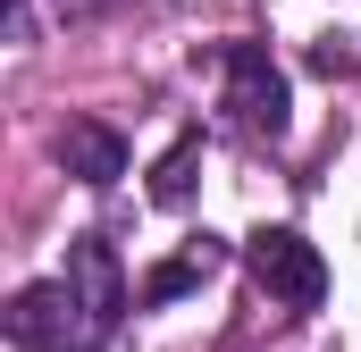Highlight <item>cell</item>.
<instances>
[{"label": "cell", "mask_w": 361, "mask_h": 352, "mask_svg": "<svg viewBox=\"0 0 361 352\" xmlns=\"http://www.w3.org/2000/svg\"><path fill=\"white\" fill-rule=\"evenodd\" d=\"M8 344L17 352H101L109 336L92 327L85 294L59 277V285H25V294L8 302Z\"/></svg>", "instance_id": "1"}, {"label": "cell", "mask_w": 361, "mask_h": 352, "mask_svg": "<svg viewBox=\"0 0 361 352\" xmlns=\"http://www.w3.org/2000/svg\"><path fill=\"white\" fill-rule=\"evenodd\" d=\"M252 285L269 302H286V310H319L328 302V260L294 227H269V235H252Z\"/></svg>", "instance_id": "2"}, {"label": "cell", "mask_w": 361, "mask_h": 352, "mask_svg": "<svg viewBox=\"0 0 361 352\" xmlns=\"http://www.w3.org/2000/svg\"><path fill=\"white\" fill-rule=\"evenodd\" d=\"M227 109L244 118V134H286V76L261 42H227Z\"/></svg>", "instance_id": "3"}, {"label": "cell", "mask_w": 361, "mask_h": 352, "mask_svg": "<svg viewBox=\"0 0 361 352\" xmlns=\"http://www.w3.org/2000/svg\"><path fill=\"white\" fill-rule=\"evenodd\" d=\"M68 285L85 294L92 327L109 336V327H118V310H126V277H118V260H109V244H101V235H76V252H68Z\"/></svg>", "instance_id": "4"}, {"label": "cell", "mask_w": 361, "mask_h": 352, "mask_svg": "<svg viewBox=\"0 0 361 352\" xmlns=\"http://www.w3.org/2000/svg\"><path fill=\"white\" fill-rule=\"evenodd\" d=\"M59 168L76 176V184H118V176H126V143H118L101 118H76V126L59 134Z\"/></svg>", "instance_id": "5"}, {"label": "cell", "mask_w": 361, "mask_h": 352, "mask_svg": "<svg viewBox=\"0 0 361 352\" xmlns=\"http://www.w3.org/2000/svg\"><path fill=\"white\" fill-rule=\"evenodd\" d=\"M210 268H219V244H210V235H193V252H177V260H160L152 277H143V302H177V294H193Z\"/></svg>", "instance_id": "6"}, {"label": "cell", "mask_w": 361, "mask_h": 352, "mask_svg": "<svg viewBox=\"0 0 361 352\" xmlns=\"http://www.w3.org/2000/svg\"><path fill=\"white\" fill-rule=\"evenodd\" d=\"M193 168H202V134H177L169 160L152 168V201H160V210H185V201H193Z\"/></svg>", "instance_id": "7"}, {"label": "cell", "mask_w": 361, "mask_h": 352, "mask_svg": "<svg viewBox=\"0 0 361 352\" xmlns=\"http://www.w3.org/2000/svg\"><path fill=\"white\" fill-rule=\"evenodd\" d=\"M17 8H25V0H8V17H17Z\"/></svg>", "instance_id": "8"}]
</instances>
